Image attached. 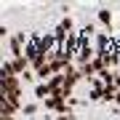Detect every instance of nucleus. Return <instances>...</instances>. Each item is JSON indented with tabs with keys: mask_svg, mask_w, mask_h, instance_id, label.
<instances>
[{
	"mask_svg": "<svg viewBox=\"0 0 120 120\" xmlns=\"http://www.w3.org/2000/svg\"><path fill=\"white\" fill-rule=\"evenodd\" d=\"M99 19L101 22H109V11H99Z\"/></svg>",
	"mask_w": 120,
	"mask_h": 120,
	"instance_id": "f257e3e1",
	"label": "nucleus"
}]
</instances>
